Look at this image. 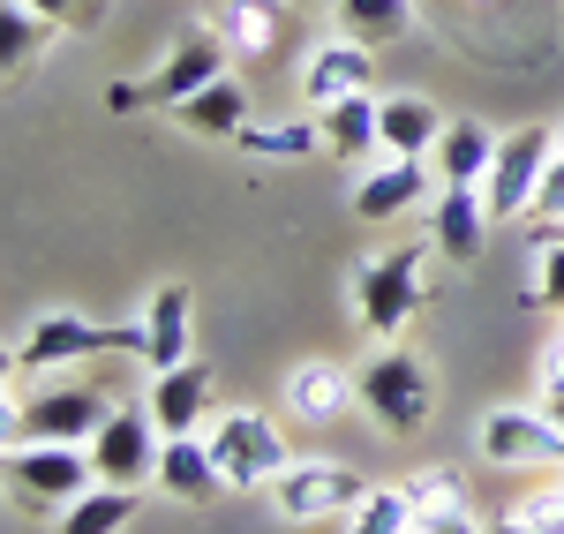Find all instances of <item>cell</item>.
<instances>
[{"label": "cell", "mask_w": 564, "mask_h": 534, "mask_svg": "<svg viewBox=\"0 0 564 534\" xmlns=\"http://www.w3.org/2000/svg\"><path fill=\"white\" fill-rule=\"evenodd\" d=\"M527 302L564 316V226H542V233H534V279H527Z\"/></svg>", "instance_id": "29"}, {"label": "cell", "mask_w": 564, "mask_h": 534, "mask_svg": "<svg viewBox=\"0 0 564 534\" xmlns=\"http://www.w3.org/2000/svg\"><path fill=\"white\" fill-rule=\"evenodd\" d=\"M542 414H550V422L564 429V384H542Z\"/></svg>", "instance_id": "37"}, {"label": "cell", "mask_w": 564, "mask_h": 534, "mask_svg": "<svg viewBox=\"0 0 564 534\" xmlns=\"http://www.w3.org/2000/svg\"><path fill=\"white\" fill-rule=\"evenodd\" d=\"M497 143L505 135H489V121H444V135H436V151H430L436 188H481L489 166H497Z\"/></svg>", "instance_id": "18"}, {"label": "cell", "mask_w": 564, "mask_h": 534, "mask_svg": "<svg viewBox=\"0 0 564 534\" xmlns=\"http://www.w3.org/2000/svg\"><path fill=\"white\" fill-rule=\"evenodd\" d=\"M436 241H414V249H391V257H369L354 271V309H361V331L369 339H399L414 309L430 302V279H422V257Z\"/></svg>", "instance_id": "3"}, {"label": "cell", "mask_w": 564, "mask_h": 534, "mask_svg": "<svg viewBox=\"0 0 564 534\" xmlns=\"http://www.w3.org/2000/svg\"><path fill=\"white\" fill-rule=\"evenodd\" d=\"M384 98H369V90H354V98H332L324 113H316V129H324V151L339 159V166H361V159H384Z\"/></svg>", "instance_id": "16"}, {"label": "cell", "mask_w": 564, "mask_h": 534, "mask_svg": "<svg viewBox=\"0 0 564 534\" xmlns=\"http://www.w3.org/2000/svg\"><path fill=\"white\" fill-rule=\"evenodd\" d=\"M354 534H414V504H406V490H369V504L354 512Z\"/></svg>", "instance_id": "30"}, {"label": "cell", "mask_w": 564, "mask_h": 534, "mask_svg": "<svg viewBox=\"0 0 564 534\" xmlns=\"http://www.w3.org/2000/svg\"><path fill=\"white\" fill-rule=\"evenodd\" d=\"M90 451L76 445H8V497L15 504H31V512H45V504H76V497L90 490Z\"/></svg>", "instance_id": "7"}, {"label": "cell", "mask_w": 564, "mask_h": 534, "mask_svg": "<svg viewBox=\"0 0 564 534\" xmlns=\"http://www.w3.org/2000/svg\"><path fill=\"white\" fill-rule=\"evenodd\" d=\"M212 459L218 475H226V490H263V482H279L286 467H294V451H286V429H271V414L257 406H234V414H212Z\"/></svg>", "instance_id": "5"}, {"label": "cell", "mask_w": 564, "mask_h": 534, "mask_svg": "<svg viewBox=\"0 0 564 534\" xmlns=\"http://www.w3.org/2000/svg\"><path fill=\"white\" fill-rule=\"evenodd\" d=\"M23 8H39L45 23H61V31H98V23H106V8H113V0H23Z\"/></svg>", "instance_id": "32"}, {"label": "cell", "mask_w": 564, "mask_h": 534, "mask_svg": "<svg viewBox=\"0 0 564 534\" xmlns=\"http://www.w3.org/2000/svg\"><path fill=\"white\" fill-rule=\"evenodd\" d=\"M143 361L151 369H174V361H188V339H196V294L181 286V279H166V286H151V302H143Z\"/></svg>", "instance_id": "17"}, {"label": "cell", "mask_w": 564, "mask_h": 534, "mask_svg": "<svg viewBox=\"0 0 564 534\" xmlns=\"http://www.w3.org/2000/svg\"><path fill=\"white\" fill-rule=\"evenodd\" d=\"M377 84V61H369V45L361 39H324V45H308V61H302V98L324 113L332 98H354V90H369Z\"/></svg>", "instance_id": "12"}, {"label": "cell", "mask_w": 564, "mask_h": 534, "mask_svg": "<svg viewBox=\"0 0 564 534\" xmlns=\"http://www.w3.org/2000/svg\"><path fill=\"white\" fill-rule=\"evenodd\" d=\"M151 422H159V437H196L204 422H212V361H174V369H159L151 377Z\"/></svg>", "instance_id": "11"}, {"label": "cell", "mask_w": 564, "mask_h": 534, "mask_svg": "<svg viewBox=\"0 0 564 534\" xmlns=\"http://www.w3.org/2000/svg\"><path fill=\"white\" fill-rule=\"evenodd\" d=\"M174 121L188 135H218V143H234V135L249 129V90L234 84V76H218V84H204L196 98H181Z\"/></svg>", "instance_id": "21"}, {"label": "cell", "mask_w": 564, "mask_h": 534, "mask_svg": "<svg viewBox=\"0 0 564 534\" xmlns=\"http://www.w3.org/2000/svg\"><path fill=\"white\" fill-rule=\"evenodd\" d=\"M550 437H557V422L550 414H534V406H489L481 414V459L489 467H550Z\"/></svg>", "instance_id": "14"}, {"label": "cell", "mask_w": 564, "mask_h": 534, "mask_svg": "<svg viewBox=\"0 0 564 534\" xmlns=\"http://www.w3.org/2000/svg\"><path fill=\"white\" fill-rule=\"evenodd\" d=\"M534 219L542 226H564V151L542 166V188H534Z\"/></svg>", "instance_id": "33"}, {"label": "cell", "mask_w": 564, "mask_h": 534, "mask_svg": "<svg viewBox=\"0 0 564 534\" xmlns=\"http://www.w3.org/2000/svg\"><path fill=\"white\" fill-rule=\"evenodd\" d=\"M159 490L174 497V504H212L226 497V475H218V459L204 437H159Z\"/></svg>", "instance_id": "19"}, {"label": "cell", "mask_w": 564, "mask_h": 534, "mask_svg": "<svg viewBox=\"0 0 564 534\" xmlns=\"http://www.w3.org/2000/svg\"><path fill=\"white\" fill-rule=\"evenodd\" d=\"M106 106H113V113H135V106H151V98H143V84H113V90H106Z\"/></svg>", "instance_id": "36"}, {"label": "cell", "mask_w": 564, "mask_h": 534, "mask_svg": "<svg viewBox=\"0 0 564 534\" xmlns=\"http://www.w3.org/2000/svg\"><path fill=\"white\" fill-rule=\"evenodd\" d=\"M135 520V490H84L76 504H61V534H121Z\"/></svg>", "instance_id": "25"}, {"label": "cell", "mask_w": 564, "mask_h": 534, "mask_svg": "<svg viewBox=\"0 0 564 534\" xmlns=\"http://www.w3.org/2000/svg\"><path fill=\"white\" fill-rule=\"evenodd\" d=\"M226 61H234L226 31H218V23H196V31H181V39L166 45V61L143 76V98L174 113L181 98H196L204 84H218V76H226Z\"/></svg>", "instance_id": "8"}, {"label": "cell", "mask_w": 564, "mask_h": 534, "mask_svg": "<svg viewBox=\"0 0 564 534\" xmlns=\"http://www.w3.org/2000/svg\"><path fill=\"white\" fill-rule=\"evenodd\" d=\"M354 377H361V414H369L384 437H414V429L430 422L436 377H430V361L414 355V347H399V339H377V355L361 361Z\"/></svg>", "instance_id": "2"}, {"label": "cell", "mask_w": 564, "mask_h": 534, "mask_svg": "<svg viewBox=\"0 0 564 534\" xmlns=\"http://www.w3.org/2000/svg\"><path fill=\"white\" fill-rule=\"evenodd\" d=\"M399 490H406V504H414V520L467 512V482H459V467H422V475H406Z\"/></svg>", "instance_id": "28"}, {"label": "cell", "mask_w": 564, "mask_h": 534, "mask_svg": "<svg viewBox=\"0 0 564 534\" xmlns=\"http://www.w3.org/2000/svg\"><path fill=\"white\" fill-rule=\"evenodd\" d=\"M294 8H316V0H294Z\"/></svg>", "instance_id": "40"}, {"label": "cell", "mask_w": 564, "mask_h": 534, "mask_svg": "<svg viewBox=\"0 0 564 534\" xmlns=\"http://www.w3.org/2000/svg\"><path fill=\"white\" fill-rule=\"evenodd\" d=\"M384 159H430L436 135H444V113H436L430 98H414V90H399V98H384Z\"/></svg>", "instance_id": "22"}, {"label": "cell", "mask_w": 564, "mask_h": 534, "mask_svg": "<svg viewBox=\"0 0 564 534\" xmlns=\"http://www.w3.org/2000/svg\"><path fill=\"white\" fill-rule=\"evenodd\" d=\"M234 143L249 159H308V151H324V129L316 121H263V129H241Z\"/></svg>", "instance_id": "27"}, {"label": "cell", "mask_w": 564, "mask_h": 534, "mask_svg": "<svg viewBox=\"0 0 564 534\" xmlns=\"http://www.w3.org/2000/svg\"><path fill=\"white\" fill-rule=\"evenodd\" d=\"M143 316L135 324H98V316L76 309H45L15 347H8V369H68V361H98V355H129L143 361Z\"/></svg>", "instance_id": "1"}, {"label": "cell", "mask_w": 564, "mask_h": 534, "mask_svg": "<svg viewBox=\"0 0 564 534\" xmlns=\"http://www.w3.org/2000/svg\"><path fill=\"white\" fill-rule=\"evenodd\" d=\"M113 422V392L98 384H53L31 400H8V445H84Z\"/></svg>", "instance_id": "4"}, {"label": "cell", "mask_w": 564, "mask_h": 534, "mask_svg": "<svg viewBox=\"0 0 564 534\" xmlns=\"http://www.w3.org/2000/svg\"><path fill=\"white\" fill-rule=\"evenodd\" d=\"M481 226H489L481 188H436V196H430V241H436V257L475 264V257H481Z\"/></svg>", "instance_id": "20"}, {"label": "cell", "mask_w": 564, "mask_h": 534, "mask_svg": "<svg viewBox=\"0 0 564 534\" xmlns=\"http://www.w3.org/2000/svg\"><path fill=\"white\" fill-rule=\"evenodd\" d=\"M61 23H45L39 8H23V0H0V76H23V68H39V53L53 45Z\"/></svg>", "instance_id": "24"}, {"label": "cell", "mask_w": 564, "mask_h": 534, "mask_svg": "<svg viewBox=\"0 0 564 534\" xmlns=\"http://www.w3.org/2000/svg\"><path fill=\"white\" fill-rule=\"evenodd\" d=\"M512 520H520V527H557V520H564V467L550 475V482H534V490L512 504Z\"/></svg>", "instance_id": "31"}, {"label": "cell", "mask_w": 564, "mask_h": 534, "mask_svg": "<svg viewBox=\"0 0 564 534\" xmlns=\"http://www.w3.org/2000/svg\"><path fill=\"white\" fill-rule=\"evenodd\" d=\"M550 467H564V429H557V437H550Z\"/></svg>", "instance_id": "38"}, {"label": "cell", "mask_w": 564, "mask_h": 534, "mask_svg": "<svg viewBox=\"0 0 564 534\" xmlns=\"http://www.w3.org/2000/svg\"><path fill=\"white\" fill-rule=\"evenodd\" d=\"M534 377H542V384H564V324H557V339L542 347V369H534Z\"/></svg>", "instance_id": "35"}, {"label": "cell", "mask_w": 564, "mask_h": 534, "mask_svg": "<svg viewBox=\"0 0 564 534\" xmlns=\"http://www.w3.org/2000/svg\"><path fill=\"white\" fill-rule=\"evenodd\" d=\"M414 534H489V527H475V512H436V520H414Z\"/></svg>", "instance_id": "34"}, {"label": "cell", "mask_w": 564, "mask_h": 534, "mask_svg": "<svg viewBox=\"0 0 564 534\" xmlns=\"http://www.w3.org/2000/svg\"><path fill=\"white\" fill-rule=\"evenodd\" d=\"M332 15H339V31L361 39V45H399L414 23H422L414 0H332Z\"/></svg>", "instance_id": "23"}, {"label": "cell", "mask_w": 564, "mask_h": 534, "mask_svg": "<svg viewBox=\"0 0 564 534\" xmlns=\"http://www.w3.org/2000/svg\"><path fill=\"white\" fill-rule=\"evenodd\" d=\"M369 504V482L354 467H332V459H294L279 482H271V512L294 520V527H316V520H339V512H361Z\"/></svg>", "instance_id": "6"}, {"label": "cell", "mask_w": 564, "mask_h": 534, "mask_svg": "<svg viewBox=\"0 0 564 534\" xmlns=\"http://www.w3.org/2000/svg\"><path fill=\"white\" fill-rule=\"evenodd\" d=\"M557 159V143H550V129H512L505 143H497V166H489V181H481V204H489V219H520V211H534V188H542V166Z\"/></svg>", "instance_id": "9"}, {"label": "cell", "mask_w": 564, "mask_h": 534, "mask_svg": "<svg viewBox=\"0 0 564 534\" xmlns=\"http://www.w3.org/2000/svg\"><path fill=\"white\" fill-rule=\"evenodd\" d=\"M430 188H436L430 159H377L369 174L354 181V219H399V211H414Z\"/></svg>", "instance_id": "15"}, {"label": "cell", "mask_w": 564, "mask_h": 534, "mask_svg": "<svg viewBox=\"0 0 564 534\" xmlns=\"http://www.w3.org/2000/svg\"><path fill=\"white\" fill-rule=\"evenodd\" d=\"M489 534H520V520H512V512H505V520H497V527H489Z\"/></svg>", "instance_id": "39"}, {"label": "cell", "mask_w": 564, "mask_h": 534, "mask_svg": "<svg viewBox=\"0 0 564 534\" xmlns=\"http://www.w3.org/2000/svg\"><path fill=\"white\" fill-rule=\"evenodd\" d=\"M218 31H226L234 53L257 61V53L279 45V0H226V8H218Z\"/></svg>", "instance_id": "26"}, {"label": "cell", "mask_w": 564, "mask_h": 534, "mask_svg": "<svg viewBox=\"0 0 564 534\" xmlns=\"http://www.w3.org/2000/svg\"><path fill=\"white\" fill-rule=\"evenodd\" d=\"M151 406H113V422L90 437V467H98V482H113V490H135V482H151L159 475V445H151Z\"/></svg>", "instance_id": "10"}, {"label": "cell", "mask_w": 564, "mask_h": 534, "mask_svg": "<svg viewBox=\"0 0 564 534\" xmlns=\"http://www.w3.org/2000/svg\"><path fill=\"white\" fill-rule=\"evenodd\" d=\"M347 406H361V377H354V369H339V361H294V369H286V414H294V422L332 429Z\"/></svg>", "instance_id": "13"}]
</instances>
